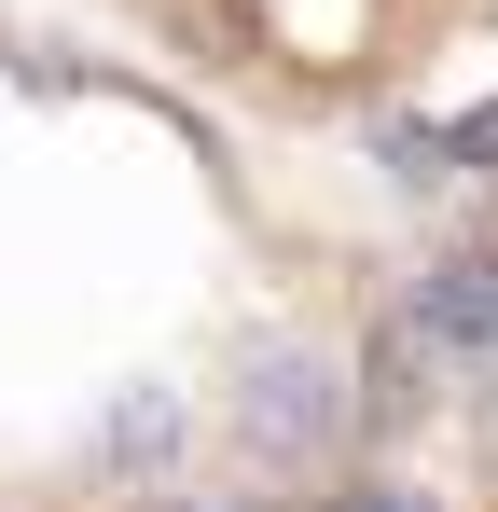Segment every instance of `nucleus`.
<instances>
[{
    "mask_svg": "<svg viewBox=\"0 0 498 512\" xmlns=\"http://www.w3.org/2000/svg\"><path fill=\"white\" fill-rule=\"evenodd\" d=\"M153 84L305 167L443 153L471 180L498 125V0H83Z\"/></svg>",
    "mask_w": 498,
    "mask_h": 512,
    "instance_id": "nucleus-1",
    "label": "nucleus"
},
{
    "mask_svg": "<svg viewBox=\"0 0 498 512\" xmlns=\"http://www.w3.org/2000/svg\"><path fill=\"white\" fill-rule=\"evenodd\" d=\"M402 512H498V402H471V416L443 429V457H429V485Z\"/></svg>",
    "mask_w": 498,
    "mask_h": 512,
    "instance_id": "nucleus-2",
    "label": "nucleus"
},
{
    "mask_svg": "<svg viewBox=\"0 0 498 512\" xmlns=\"http://www.w3.org/2000/svg\"><path fill=\"white\" fill-rule=\"evenodd\" d=\"M457 222H471V250L498 277V125H485V153H471V180H457Z\"/></svg>",
    "mask_w": 498,
    "mask_h": 512,
    "instance_id": "nucleus-3",
    "label": "nucleus"
}]
</instances>
